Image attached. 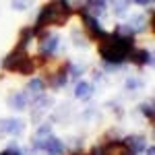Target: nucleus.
Listing matches in <instances>:
<instances>
[{
	"mask_svg": "<svg viewBox=\"0 0 155 155\" xmlns=\"http://www.w3.org/2000/svg\"><path fill=\"white\" fill-rule=\"evenodd\" d=\"M134 48V39L132 35H122L118 31L106 33L101 39H97V50L99 56L106 60L107 64H122L128 58L130 50Z\"/></svg>",
	"mask_w": 155,
	"mask_h": 155,
	"instance_id": "nucleus-1",
	"label": "nucleus"
},
{
	"mask_svg": "<svg viewBox=\"0 0 155 155\" xmlns=\"http://www.w3.org/2000/svg\"><path fill=\"white\" fill-rule=\"evenodd\" d=\"M71 17H72V8H71V4H68L66 0H52V2H48V4L39 11L37 21L31 29H33L35 35H39V33H41L44 29H48V27L64 25Z\"/></svg>",
	"mask_w": 155,
	"mask_h": 155,
	"instance_id": "nucleus-2",
	"label": "nucleus"
},
{
	"mask_svg": "<svg viewBox=\"0 0 155 155\" xmlns=\"http://www.w3.org/2000/svg\"><path fill=\"white\" fill-rule=\"evenodd\" d=\"M41 58H44V56H41ZM41 58H31L29 52H27V48H19V46H15V50L4 58L2 66H4V71H8V72L31 77L39 66H44Z\"/></svg>",
	"mask_w": 155,
	"mask_h": 155,
	"instance_id": "nucleus-3",
	"label": "nucleus"
},
{
	"mask_svg": "<svg viewBox=\"0 0 155 155\" xmlns=\"http://www.w3.org/2000/svg\"><path fill=\"white\" fill-rule=\"evenodd\" d=\"M33 149H41L46 155H62L64 149H66V145L62 143L60 139H56V137H48V139H44V141L33 143Z\"/></svg>",
	"mask_w": 155,
	"mask_h": 155,
	"instance_id": "nucleus-4",
	"label": "nucleus"
},
{
	"mask_svg": "<svg viewBox=\"0 0 155 155\" xmlns=\"http://www.w3.org/2000/svg\"><path fill=\"white\" fill-rule=\"evenodd\" d=\"M58 44H60V37L54 35V33H44L41 35V46H39V52L44 58H50L56 50H58Z\"/></svg>",
	"mask_w": 155,
	"mask_h": 155,
	"instance_id": "nucleus-5",
	"label": "nucleus"
},
{
	"mask_svg": "<svg viewBox=\"0 0 155 155\" xmlns=\"http://www.w3.org/2000/svg\"><path fill=\"white\" fill-rule=\"evenodd\" d=\"M23 126V120L19 118H2L0 120V134H21Z\"/></svg>",
	"mask_w": 155,
	"mask_h": 155,
	"instance_id": "nucleus-6",
	"label": "nucleus"
},
{
	"mask_svg": "<svg viewBox=\"0 0 155 155\" xmlns=\"http://www.w3.org/2000/svg\"><path fill=\"white\" fill-rule=\"evenodd\" d=\"M126 60H130L132 64H137V66H145V64H151L153 56H151L145 48H132Z\"/></svg>",
	"mask_w": 155,
	"mask_h": 155,
	"instance_id": "nucleus-7",
	"label": "nucleus"
},
{
	"mask_svg": "<svg viewBox=\"0 0 155 155\" xmlns=\"http://www.w3.org/2000/svg\"><path fill=\"white\" fill-rule=\"evenodd\" d=\"M93 93V85L91 83H85V81H79L77 87H74V95L79 97V99H89Z\"/></svg>",
	"mask_w": 155,
	"mask_h": 155,
	"instance_id": "nucleus-8",
	"label": "nucleus"
},
{
	"mask_svg": "<svg viewBox=\"0 0 155 155\" xmlns=\"http://www.w3.org/2000/svg\"><path fill=\"white\" fill-rule=\"evenodd\" d=\"M124 145L130 149L132 153H139V151H145V139L143 137H128V139H124Z\"/></svg>",
	"mask_w": 155,
	"mask_h": 155,
	"instance_id": "nucleus-9",
	"label": "nucleus"
},
{
	"mask_svg": "<svg viewBox=\"0 0 155 155\" xmlns=\"http://www.w3.org/2000/svg\"><path fill=\"white\" fill-rule=\"evenodd\" d=\"M44 89H46V81H41V79H31L29 85H27V91L31 93V99H35L37 95H41Z\"/></svg>",
	"mask_w": 155,
	"mask_h": 155,
	"instance_id": "nucleus-10",
	"label": "nucleus"
},
{
	"mask_svg": "<svg viewBox=\"0 0 155 155\" xmlns=\"http://www.w3.org/2000/svg\"><path fill=\"white\" fill-rule=\"evenodd\" d=\"M8 106L15 107V110H23L27 106V95L25 93H12L11 99H8Z\"/></svg>",
	"mask_w": 155,
	"mask_h": 155,
	"instance_id": "nucleus-11",
	"label": "nucleus"
},
{
	"mask_svg": "<svg viewBox=\"0 0 155 155\" xmlns=\"http://www.w3.org/2000/svg\"><path fill=\"white\" fill-rule=\"evenodd\" d=\"M48 137H52V128L50 126H41L39 130L33 134V143H37V141H44V139H48Z\"/></svg>",
	"mask_w": 155,
	"mask_h": 155,
	"instance_id": "nucleus-12",
	"label": "nucleus"
},
{
	"mask_svg": "<svg viewBox=\"0 0 155 155\" xmlns=\"http://www.w3.org/2000/svg\"><path fill=\"white\" fill-rule=\"evenodd\" d=\"M141 110H143V114L149 120H153V104H151V101H149V104H143V106H141Z\"/></svg>",
	"mask_w": 155,
	"mask_h": 155,
	"instance_id": "nucleus-13",
	"label": "nucleus"
},
{
	"mask_svg": "<svg viewBox=\"0 0 155 155\" xmlns=\"http://www.w3.org/2000/svg\"><path fill=\"white\" fill-rule=\"evenodd\" d=\"M0 155H23V153H21V149H19V147H15V145H11V147H8L6 151H2Z\"/></svg>",
	"mask_w": 155,
	"mask_h": 155,
	"instance_id": "nucleus-14",
	"label": "nucleus"
},
{
	"mask_svg": "<svg viewBox=\"0 0 155 155\" xmlns=\"http://www.w3.org/2000/svg\"><path fill=\"white\" fill-rule=\"evenodd\" d=\"M68 71H71L74 77H81V74L85 72V68H83V66H72V64H71V68H68Z\"/></svg>",
	"mask_w": 155,
	"mask_h": 155,
	"instance_id": "nucleus-15",
	"label": "nucleus"
},
{
	"mask_svg": "<svg viewBox=\"0 0 155 155\" xmlns=\"http://www.w3.org/2000/svg\"><path fill=\"white\" fill-rule=\"evenodd\" d=\"M12 6L23 11V8H27V0H12Z\"/></svg>",
	"mask_w": 155,
	"mask_h": 155,
	"instance_id": "nucleus-16",
	"label": "nucleus"
},
{
	"mask_svg": "<svg viewBox=\"0 0 155 155\" xmlns=\"http://www.w3.org/2000/svg\"><path fill=\"white\" fill-rule=\"evenodd\" d=\"M139 81H130V79H128V81H126V87H128V89H137V87H139Z\"/></svg>",
	"mask_w": 155,
	"mask_h": 155,
	"instance_id": "nucleus-17",
	"label": "nucleus"
},
{
	"mask_svg": "<svg viewBox=\"0 0 155 155\" xmlns=\"http://www.w3.org/2000/svg\"><path fill=\"white\" fill-rule=\"evenodd\" d=\"M132 2H137V4H141V6H147V4H151L153 0H132Z\"/></svg>",
	"mask_w": 155,
	"mask_h": 155,
	"instance_id": "nucleus-18",
	"label": "nucleus"
},
{
	"mask_svg": "<svg viewBox=\"0 0 155 155\" xmlns=\"http://www.w3.org/2000/svg\"><path fill=\"white\" fill-rule=\"evenodd\" d=\"M74 155H85V153H74ZM89 155H91V153H89Z\"/></svg>",
	"mask_w": 155,
	"mask_h": 155,
	"instance_id": "nucleus-19",
	"label": "nucleus"
}]
</instances>
